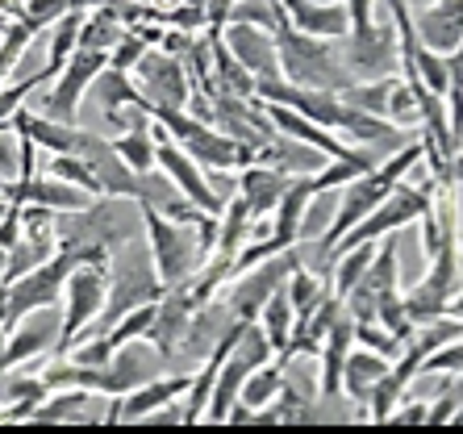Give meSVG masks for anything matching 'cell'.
I'll return each mask as SVG.
<instances>
[{
  "instance_id": "6",
  "label": "cell",
  "mask_w": 463,
  "mask_h": 434,
  "mask_svg": "<svg viewBox=\"0 0 463 434\" xmlns=\"http://www.w3.org/2000/svg\"><path fill=\"white\" fill-rule=\"evenodd\" d=\"M338 54H343L351 80H384L401 71V33L392 22L367 25V30H351L338 38Z\"/></svg>"
},
{
  "instance_id": "39",
  "label": "cell",
  "mask_w": 463,
  "mask_h": 434,
  "mask_svg": "<svg viewBox=\"0 0 463 434\" xmlns=\"http://www.w3.org/2000/svg\"><path fill=\"white\" fill-rule=\"evenodd\" d=\"M346 13H351V30H367V25L376 22L372 13H376V0H343Z\"/></svg>"
},
{
  "instance_id": "32",
  "label": "cell",
  "mask_w": 463,
  "mask_h": 434,
  "mask_svg": "<svg viewBox=\"0 0 463 434\" xmlns=\"http://www.w3.org/2000/svg\"><path fill=\"white\" fill-rule=\"evenodd\" d=\"M388 121H397L405 130L421 126V105H418V97H413V88L401 76H397V84H392V97H388Z\"/></svg>"
},
{
  "instance_id": "14",
  "label": "cell",
  "mask_w": 463,
  "mask_h": 434,
  "mask_svg": "<svg viewBox=\"0 0 463 434\" xmlns=\"http://www.w3.org/2000/svg\"><path fill=\"white\" fill-rule=\"evenodd\" d=\"M351 351H355V317L343 309L330 322L322 351H317V397L322 401H343V368Z\"/></svg>"
},
{
  "instance_id": "18",
  "label": "cell",
  "mask_w": 463,
  "mask_h": 434,
  "mask_svg": "<svg viewBox=\"0 0 463 434\" xmlns=\"http://www.w3.org/2000/svg\"><path fill=\"white\" fill-rule=\"evenodd\" d=\"M288 184H292V172H284L276 163H247V167H238L234 193L247 201L255 222H268L271 209L280 205V196L288 193Z\"/></svg>"
},
{
  "instance_id": "37",
  "label": "cell",
  "mask_w": 463,
  "mask_h": 434,
  "mask_svg": "<svg viewBox=\"0 0 463 434\" xmlns=\"http://www.w3.org/2000/svg\"><path fill=\"white\" fill-rule=\"evenodd\" d=\"M25 239V226H22V205L17 201H9V209H5V217H0V247H17V242Z\"/></svg>"
},
{
  "instance_id": "10",
  "label": "cell",
  "mask_w": 463,
  "mask_h": 434,
  "mask_svg": "<svg viewBox=\"0 0 463 434\" xmlns=\"http://www.w3.org/2000/svg\"><path fill=\"white\" fill-rule=\"evenodd\" d=\"M193 389V376L188 372H172V376H151L134 384L121 397H105V426L113 422H146L155 410L172 401H184V392Z\"/></svg>"
},
{
  "instance_id": "24",
  "label": "cell",
  "mask_w": 463,
  "mask_h": 434,
  "mask_svg": "<svg viewBox=\"0 0 463 434\" xmlns=\"http://www.w3.org/2000/svg\"><path fill=\"white\" fill-rule=\"evenodd\" d=\"M259 326H263V335H268V343L276 347V355H280L284 347H288V338H292V330H297V309H292V301H288V288H276V293L268 297V305L259 309V317H255Z\"/></svg>"
},
{
  "instance_id": "4",
  "label": "cell",
  "mask_w": 463,
  "mask_h": 434,
  "mask_svg": "<svg viewBox=\"0 0 463 434\" xmlns=\"http://www.w3.org/2000/svg\"><path fill=\"white\" fill-rule=\"evenodd\" d=\"M305 259V242H297V247L280 250V255H268V259H259L255 268L238 271V276H230L226 293H222V301H226V309L234 317H242V322H255L259 309L268 305V297L280 288L284 280H288V271L297 268V263Z\"/></svg>"
},
{
  "instance_id": "3",
  "label": "cell",
  "mask_w": 463,
  "mask_h": 434,
  "mask_svg": "<svg viewBox=\"0 0 463 434\" xmlns=\"http://www.w3.org/2000/svg\"><path fill=\"white\" fill-rule=\"evenodd\" d=\"M105 297H109V268L100 263H80L71 268L63 284V314H59V343H54L51 359H63L88 338V330L100 322L105 314Z\"/></svg>"
},
{
  "instance_id": "38",
  "label": "cell",
  "mask_w": 463,
  "mask_h": 434,
  "mask_svg": "<svg viewBox=\"0 0 463 434\" xmlns=\"http://www.w3.org/2000/svg\"><path fill=\"white\" fill-rule=\"evenodd\" d=\"M426 418H430V405H426V401H401L397 410H392V418H388V422H397V426H426Z\"/></svg>"
},
{
  "instance_id": "22",
  "label": "cell",
  "mask_w": 463,
  "mask_h": 434,
  "mask_svg": "<svg viewBox=\"0 0 463 434\" xmlns=\"http://www.w3.org/2000/svg\"><path fill=\"white\" fill-rule=\"evenodd\" d=\"M388 368H392V359L376 355V351H367V347H355L346 355V368H343V397L351 405H367L372 389L384 380Z\"/></svg>"
},
{
  "instance_id": "44",
  "label": "cell",
  "mask_w": 463,
  "mask_h": 434,
  "mask_svg": "<svg viewBox=\"0 0 463 434\" xmlns=\"http://www.w3.org/2000/svg\"><path fill=\"white\" fill-rule=\"evenodd\" d=\"M5 305H9V284L0 280V322H5Z\"/></svg>"
},
{
  "instance_id": "33",
  "label": "cell",
  "mask_w": 463,
  "mask_h": 434,
  "mask_svg": "<svg viewBox=\"0 0 463 434\" xmlns=\"http://www.w3.org/2000/svg\"><path fill=\"white\" fill-rule=\"evenodd\" d=\"M426 376H459L463 380V335L451 338L447 347H439L430 359H426Z\"/></svg>"
},
{
  "instance_id": "40",
  "label": "cell",
  "mask_w": 463,
  "mask_h": 434,
  "mask_svg": "<svg viewBox=\"0 0 463 434\" xmlns=\"http://www.w3.org/2000/svg\"><path fill=\"white\" fill-rule=\"evenodd\" d=\"M0 17H9V22H22V17H25V0H0Z\"/></svg>"
},
{
  "instance_id": "21",
  "label": "cell",
  "mask_w": 463,
  "mask_h": 434,
  "mask_svg": "<svg viewBox=\"0 0 463 434\" xmlns=\"http://www.w3.org/2000/svg\"><path fill=\"white\" fill-rule=\"evenodd\" d=\"M255 372V363H250L247 355H238V351H230L226 363L217 368V380L213 389H209V410H205V422H226L230 410L238 405V392H242V384H247V376Z\"/></svg>"
},
{
  "instance_id": "16",
  "label": "cell",
  "mask_w": 463,
  "mask_h": 434,
  "mask_svg": "<svg viewBox=\"0 0 463 434\" xmlns=\"http://www.w3.org/2000/svg\"><path fill=\"white\" fill-rule=\"evenodd\" d=\"M317 201V188H313V172L309 175H292L288 193L280 196V205L271 209L268 217V234L280 250L305 242V217H309V205Z\"/></svg>"
},
{
  "instance_id": "25",
  "label": "cell",
  "mask_w": 463,
  "mask_h": 434,
  "mask_svg": "<svg viewBox=\"0 0 463 434\" xmlns=\"http://www.w3.org/2000/svg\"><path fill=\"white\" fill-rule=\"evenodd\" d=\"M288 363H284L280 355L271 359V363H263V368H255L247 376V384H242V392H238V401L247 405V410H263V405H271L276 397H280L284 380H288Z\"/></svg>"
},
{
  "instance_id": "47",
  "label": "cell",
  "mask_w": 463,
  "mask_h": 434,
  "mask_svg": "<svg viewBox=\"0 0 463 434\" xmlns=\"http://www.w3.org/2000/svg\"><path fill=\"white\" fill-rule=\"evenodd\" d=\"M5 209H9V201H5V196H0V217H5Z\"/></svg>"
},
{
  "instance_id": "49",
  "label": "cell",
  "mask_w": 463,
  "mask_h": 434,
  "mask_svg": "<svg viewBox=\"0 0 463 434\" xmlns=\"http://www.w3.org/2000/svg\"><path fill=\"white\" fill-rule=\"evenodd\" d=\"M459 422H463V413H459Z\"/></svg>"
},
{
  "instance_id": "28",
  "label": "cell",
  "mask_w": 463,
  "mask_h": 434,
  "mask_svg": "<svg viewBox=\"0 0 463 434\" xmlns=\"http://www.w3.org/2000/svg\"><path fill=\"white\" fill-rule=\"evenodd\" d=\"M33 38H38V30H33L30 22H9L5 25V33H0V84H5L13 67L25 59V51L33 46Z\"/></svg>"
},
{
  "instance_id": "45",
  "label": "cell",
  "mask_w": 463,
  "mask_h": 434,
  "mask_svg": "<svg viewBox=\"0 0 463 434\" xmlns=\"http://www.w3.org/2000/svg\"><path fill=\"white\" fill-rule=\"evenodd\" d=\"M5 268H9V247H0V280H5Z\"/></svg>"
},
{
  "instance_id": "31",
  "label": "cell",
  "mask_w": 463,
  "mask_h": 434,
  "mask_svg": "<svg viewBox=\"0 0 463 434\" xmlns=\"http://www.w3.org/2000/svg\"><path fill=\"white\" fill-rule=\"evenodd\" d=\"M51 175H59V180H67V184L88 188L92 196H100L97 175H92L88 159H80V155H51Z\"/></svg>"
},
{
  "instance_id": "7",
  "label": "cell",
  "mask_w": 463,
  "mask_h": 434,
  "mask_svg": "<svg viewBox=\"0 0 463 434\" xmlns=\"http://www.w3.org/2000/svg\"><path fill=\"white\" fill-rule=\"evenodd\" d=\"M159 297H163V280L151 263V250L146 255H126L121 263H109V297H105V314H100V330L113 326L129 309H138V305L159 301Z\"/></svg>"
},
{
  "instance_id": "9",
  "label": "cell",
  "mask_w": 463,
  "mask_h": 434,
  "mask_svg": "<svg viewBox=\"0 0 463 434\" xmlns=\"http://www.w3.org/2000/svg\"><path fill=\"white\" fill-rule=\"evenodd\" d=\"M134 80H138V92L151 105H167V108H188L193 100V80H188V67H184L180 54L151 46V51L138 59L134 67Z\"/></svg>"
},
{
  "instance_id": "13",
  "label": "cell",
  "mask_w": 463,
  "mask_h": 434,
  "mask_svg": "<svg viewBox=\"0 0 463 434\" xmlns=\"http://www.w3.org/2000/svg\"><path fill=\"white\" fill-rule=\"evenodd\" d=\"M54 343H59V314H54V305L51 309H33V314H25L5 335V359H9V368H25L33 359H51Z\"/></svg>"
},
{
  "instance_id": "1",
  "label": "cell",
  "mask_w": 463,
  "mask_h": 434,
  "mask_svg": "<svg viewBox=\"0 0 463 434\" xmlns=\"http://www.w3.org/2000/svg\"><path fill=\"white\" fill-rule=\"evenodd\" d=\"M201 222V217H196ZM196 222H175V217L159 213V209L142 205V230H146V250H151V263L159 271L163 288H175V284L193 280L196 271L209 263V250L201 242V226Z\"/></svg>"
},
{
  "instance_id": "46",
  "label": "cell",
  "mask_w": 463,
  "mask_h": 434,
  "mask_svg": "<svg viewBox=\"0 0 463 434\" xmlns=\"http://www.w3.org/2000/svg\"><path fill=\"white\" fill-rule=\"evenodd\" d=\"M426 5H434V0H410V9H426Z\"/></svg>"
},
{
  "instance_id": "23",
  "label": "cell",
  "mask_w": 463,
  "mask_h": 434,
  "mask_svg": "<svg viewBox=\"0 0 463 434\" xmlns=\"http://www.w3.org/2000/svg\"><path fill=\"white\" fill-rule=\"evenodd\" d=\"M113 151L121 155V163H126L129 172H155L159 167V138H155L151 126L113 134Z\"/></svg>"
},
{
  "instance_id": "36",
  "label": "cell",
  "mask_w": 463,
  "mask_h": 434,
  "mask_svg": "<svg viewBox=\"0 0 463 434\" xmlns=\"http://www.w3.org/2000/svg\"><path fill=\"white\" fill-rule=\"evenodd\" d=\"M459 413H463V392L459 389H442V397L430 405V418H426V426L459 422Z\"/></svg>"
},
{
  "instance_id": "43",
  "label": "cell",
  "mask_w": 463,
  "mask_h": 434,
  "mask_svg": "<svg viewBox=\"0 0 463 434\" xmlns=\"http://www.w3.org/2000/svg\"><path fill=\"white\" fill-rule=\"evenodd\" d=\"M447 314H451V317H459V322H463V288L451 297V301H447Z\"/></svg>"
},
{
  "instance_id": "20",
  "label": "cell",
  "mask_w": 463,
  "mask_h": 434,
  "mask_svg": "<svg viewBox=\"0 0 463 434\" xmlns=\"http://www.w3.org/2000/svg\"><path fill=\"white\" fill-rule=\"evenodd\" d=\"M418 42L439 54H455L463 46V0H434L413 17Z\"/></svg>"
},
{
  "instance_id": "34",
  "label": "cell",
  "mask_w": 463,
  "mask_h": 434,
  "mask_svg": "<svg viewBox=\"0 0 463 434\" xmlns=\"http://www.w3.org/2000/svg\"><path fill=\"white\" fill-rule=\"evenodd\" d=\"M67 13V0H25V17L22 22H30L38 33H46L59 17Z\"/></svg>"
},
{
  "instance_id": "2",
  "label": "cell",
  "mask_w": 463,
  "mask_h": 434,
  "mask_svg": "<svg viewBox=\"0 0 463 434\" xmlns=\"http://www.w3.org/2000/svg\"><path fill=\"white\" fill-rule=\"evenodd\" d=\"M276 51H280L284 80H292V84L326 88V92H343L355 84L343 54H338V42H330V38H313V33H301L280 22L276 25Z\"/></svg>"
},
{
  "instance_id": "27",
  "label": "cell",
  "mask_w": 463,
  "mask_h": 434,
  "mask_svg": "<svg viewBox=\"0 0 463 434\" xmlns=\"http://www.w3.org/2000/svg\"><path fill=\"white\" fill-rule=\"evenodd\" d=\"M80 25H84V13H71L67 9L59 22L51 25V38H46V63L54 67V71H63V63L76 54V46H80Z\"/></svg>"
},
{
  "instance_id": "42",
  "label": "cell",
  "mask_w": 463,
  "mask_h": 434,
  "mask_svg": "<svg viewBox=\"0 0 463 434\" xmlns=\"http://www.w3.org/2000/svg\"><path fill=\"white\" fill-rule=\"evenodd\" d=\"M451 180H455V184H463V146L451 155Z\"/></svg>"
},
{
  "instance_id": "26",
  "label": "cell",
  "mask_w": 463,
  "mask_h": 434,
  "mask_svg": "<svg viewBox=\"0 0 463 434\" xmlns=\"http://www.w3.org/2000/svg\"><path fill=\"white\" fill-rule=\"evenodd\" d=\"M88 92H92V100H97L100 105V113H118L121 105H129V100H138L142 92H138V84H134V80H129V71H121V67H100V76L92 80V88H88Z\"/></svg>"
},
{
  "instance_id": "12",
  "label": "cell",
  "mask_w": 463,
  "mask_h": 434,
  "mask_svg": "<svg viewBox=\"0 0 463 434\" xmlns=\"http://www.w3.org/2000/svg\"><path fill=\"white\" fill-rule=\"evenodd\" d=\"M222 42H226L230 54L255 76V84L259 80H280L284 76L280 51H276V30H263V25H250V22H226Z\"/></svg>"
},
{
  "instance_id": "30",
  "label": "cell",
  "mask_w": 463,
  "mask_h": 434,
  "mask_svg": "<svg viewBox=\"0 0 463 434\" xmlns=\"http://www.w3.org/2000/svg\"><path fill=\"white\" fill-rule=\"evenodd\" d=\"M355 347H367V351H376V355H384V359H397L401 355V343L388 326H380V322H355Z\"/></svg>"
},
{
  "instance_id": "17",
  "label": "cell",
  "mask_w": 463,
  "mask_h": 434,
  "mask_svg": "<svg viewBox=\"0 0 463 434\" xmlns=\"http://www.w3.org/2000/svg\"><path fill=\"white\" fill-rule=\"evenodd\" d=\"M338 134H346V142L364 146V151L376 155V159H388V155H397L401 146H410L413 142L410 134H405V126L380 118V113H367V108H355V105H346V121H343V130Z\"/></svg>"
},
{
  "instance_id": "5",
  "label": "cell",
  "mask_w": 463,
  "mask_h": 434,
  "mask_svg": "<svg viewBox=\"0 0 463 434\" xmlns=\"http://www.w3.org/2000/svg\"><path fill=\"white\" fill-rule=\"evenodd\" d=\"M71 268H80V259L71 255V250L59 247L43 268H33V271H25V276H17V280H9L5 335H9L25 314H33V309H51V305L63 301V284H67V276H71Z\"/></svg>"
},
{
  "instance_id": "8",
  "label": "cell",
  "mask_w": 463,
  "mask_h": 434,
  "mask_svg": "<svg viewBox=\"0 0 463 434\" xmlns=\"http://www.w3.org/2000/svg\"><path fill=\"white\" fill-rule=\"evenodd\" d=\"M109 63V51H92V46H76V54L63 63V71L51 80V92L43 97V113L54 121L76 126L80 121V100L88 97L92 80L100 76V67Z\"/></svg>"
},
{
  "instance_id": "41",
  "label": "cell",
  "mask_w": 463,
  "mask_h": 434,
  "mask_svg": "<svg viewBox=\"0 0 463 434\" xmlns=\"http://www.w3.org/2000/svg\"><path fill=\"white\" fill-rule=\"evenodd\" d=\"M105 5H113V0H67L71 13H92V9H105Z\"/></svg>"
},
{
  "instance_id": "29",
  "label": "cell",
  "mask_w": 463,
  "mask_h": 434,
  "mask_svg": "<svg viewBox=\"0 0 463 434\" xmlns=\"http://www.w3.org/2000/svg\"><path fill=\"white\" fill-rule=\"evenodd\" d=\"M54 250H59V242H46V239H22L17 247H9V268H5V284L17 280V276H25V271L43 268L46 259H51Z\"/></svg>"
},
{
  "instance_id": "15",
  "label": "cell",
  "mask_w": 463,
  "mask_h": 434,
  "mask_svg": "<svg viewBox=\"0 0 463 434\" xmlns=\"http://www.w3.org/2000/svg\"><path fill=\"white\" fill-rule=\"evenodd\" d=\"M280 22L330 42L351 33V13L343 0H280Z\"/></svg>"
},
{
  "instance_id": "11",
  "label": "cell",
  "mask_w": 463,
  "mask_h": 434,
  "mask_svg": "<svg viewBox=\"0 0 463 434\" xmlns=\"http://www.w3.org/2000/svg\"><path fill=\"white\" fill-rule=\"evenodd\" d=\"M196 309H201V305L188 297L184 284L163 288V297L155 301V322H151V330H146V343L163 355V363H172L175 355H184V343H188Z\"/></svg>"
},
{
  "instance_id": "35",
  "label": "cell",
  "mask_w": 463,
  "mask_h": 434,
  "mask_svg": "<svg viewBox=\"0 0 463 434\" xmlns=\"http://www.w3.org/2000/svg\"><path fill=\"white\" fill-rule=\"evenodd\" d=\"M0 175L17 180L22 175V134L0 126Z\"/></svg>"
},
{
  "instance_id": "48",
  "label": "cell",
  "mask_w": 463,
  "mask_h": 434,
  "mask_svg": "<svg viewBox=\"0 0 463 434\" xmlns=\"http://www.w3.org/2000/svg\"><path fill=\"white\" fill-rule=\"evenodd\" d=\"M5 25H9V17H0V33H5Z\"/></svg>"
},
{
  "instance_id": "19",
  "label": "cell",
  "mask_w": 463,
  "mask_h": 434,
  "mask_svg": "<svg viewBox=\"0 0 463 434\" xmlns=\"http://www.w3.org/2000/svg\"><path fill=\"white\" fill-rule=\"evenodd\" d=\"M13 130L30 138L38 151H51V155H84L88 146V130L80 126H67V121H54L46 113H33V108H17V118H13Z\"/></svg>"
}]
</instances>
